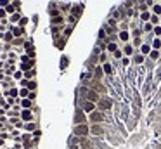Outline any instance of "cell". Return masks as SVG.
Instances as JSON below:
<instances>
[{
    "instance_id": "7",
    "label": "cell",
    "mask_w": 161,
    "mask_h": 149,
    "mask_svg": "<svg viewBox=\"0 0 161 149\" xmlns=\"http://www.w3.org/2000/svg\"><path fill=\"white\" fill-rule=\"evenodd\" d=\"M121 50H123V56L125 57H133V52H135L133 50V45H130V43H125Z\"/></svg>"
},
{
    "instance_id": "22",
    "label": "cell",
    "mask_w": 161,
    "mask_h": 149,
    "mask_svg": "<svg viewBox=\"0 0 161 149\" xmlns=\"http://www.w3.org/2000/svg\"><path fill=\"white\" fill-rule=\"evenodd\" d=\"M113 56H114V59H116V61L120 62V61L123 59V50H121V49H118V50H116V52H114Z\"/></svg>"
},
{
    "instance_id": "9",
    "label": "cell",
    "mask_w": 161,
    "mask_h": 149,
    "mask_svg": "<svg viewBox=\"0 0 161 149\" xmlns=\"http://www.w3.org/2000/svg\"><path fill=\"white\" fill-rule=\"evenodd\" d=\"M19 114H21V120H23V121H31V120H33V114H31L30 109H23Z\"/></svg>"
},
{
    "instance_id": "18",
    "label": "cell",
    "mask_w": 161,
    "mask_h": 149,
    "mask_svg": "<svg viewBox=\"0 0 161 149\" xmlns=\"http://www.w3.org/2000/svg\"><path fill=\"white\" fill-rule=\"evenodd\" d=\"M152 30H154V26H152L151 23H144V26H142L144 33H152Z\"/></svg>"
},
{
    "instance_id": "3",
    "label": "cell",
    "mask_w": 161,
    "mask_h": 149,
    "mask_svg": "<svg viewBox=\"0 0 161 149\" xmlns=\"http://www.w3.org/2000/svg\"><path fill=\"white\" fill-rule=\"evenodd\" d=\"M97 106H99V108H101L102 111H106V109H111V108H113V101H111L109 97H106V95H102V97L99 99Z\"/></svg>"
},
{
    "instance_id": "14",
    "label": "cell",
    "mask_w": 161,
    "mask_h": 149,
    "mask_svg": "<svg viewBox=\"0 0 161 149\" xmlns=\"http://www.w3.org/2000/svg\"><path fill=\"white\" fill-rule=\"evenodd\" d=\"M161 59V50H151V54H149V61H160Z\"/></svg>"
},
{
    "instance_id": "29",
    "label": "cell",
    "mask_w": 161,
    "mask_h": 149,
    "mask_svg": "<svg viewBox=\"0 0 161 149\" xmlns=\"http://www.w3.org/2000/svg\"><path fill=\"white\" fill-rule=\"evenodd\" d=\"M9 95H11V97H16V95H18V90H16V89H9Z\"/></svg>"
},
{
    "instance_id": "1",
    "label": "cell",
    "mask_w": 161,
    "mask_h": 149,
    "mask_svg": "<svg viewBox=\"0 0 161 149\" xmlns=\"http://www.w3.org/2000/svg\"><path fill=\"white\" fill-rule=\"evenodd\" d=\"M89 120H90V123H92V125L104 123V121H106V114H104V111H97V109H95L94 113H90Z\"/></svg>"
},
{
    "instance_id": "13",
    "label": "cell",
    "mask_w": 161,
    "mask_h": 149,
    "mask_svg": "<svg viewBox=\"0 0 161 149\" xmlns=\"http://www.w3.org/2000/svg\"><path fill=\"white\" fill-rule=\"evenodd\" d=\"M118 38H120L123 43H128V40H130V33L125 31V30H123V31H118Z\"/></svg>"
},
{
    "instance_id": "32",
    "label": "cell",
    "mask_w": 161,
    "mask_h": 149,
    "mask_svg": "<svg viewBox=\"0 0 161 149\" xmlns=\"http://www.w3.org/2000/svg\"><path fill=\"white\" fill-rule=\"evenodd\" d=\"M7 4H9V0H0V5L2 7H7Z\"/></svg>"
},
{
    "instance_id": "33",
    "label": "cell",
    "mask_w": 161,
    "mask_h": 149,
    "mask_svg": "<svg viewBox=\"0 0 161 149\" xmlns=\"http://www.w3.org/2000/svg\"><path fill=\"white\" fill-rule=\"evenodd\" d=\"M160 21H161V16H160Z\"/></svg>"
},
{
    "instance_id": "23",
    "label": "cell",
    "mask_w": 161,
    "mask_h": 149,
    "mask_svg": "<svg viewBox=\"0 0 161 149\" xmlns=\"http://www.w3.org/2000/svg\"><path fill=\"white\" fill-rule=\"evenodd\" d=\"M152 33H154V38H161V24H158V26H154Z\"/></svg>"
},
{
    "instance_id": "16",
    "label": "cell",
    "mask_w": 161,
    "mask_h": 149,
    "mask_svg": "<svg viewBox=\"0 0 161 149\" xmlns=\"http://www.w3.org/2000/svg\"><path fill=\"white\" fill-rule=\"evenodd\" d=\"M151 47H152V50H161V38H152Z\"/></svg>"
},
{
    "instance_id": "20",
    "label": "cell",
    "mask_w": 161,
    "mask_h": 149,
    "mask_svg": "<svg viewBox=\"0 0 161 149\" xmlns=\"http://www.w3.org/2000/svg\"><path fill=\"white\" fill-rule=\"evenodd\" d=\"M99 62H101V64L107 62V52H106V50H102V52L99 54Z\"/></svg>"
},
{
    "instance_id": "17",
    "label": "cell",
    "mask_w": 161,
    "mask_h": 149,
    "mask_svg": "<svg viewBox=\"0 0 161 149\" xmlns=\"http://www.w3.org/2000/svg\"><path fill=\"white\" fill-rule=\"evenodd\" d=\"M120 64H121L123 68H128V66H132V57H125V56H123V59L120 61Z\"/></svg>"
},
{
    "instance_id": "12",
    "label": "cell",
    "mask_w": 161,
    "mask_h": 149,
    "mask_svg": "<svg viewBox=\"0 0 161 149\" xmlns=\"http://www.w3.org/2000/svg\"><path fill=\"white\" fill-rule=\"evenodd\" d=\"M102 71H104L106 76H111V74H113V66H111V62H109V61L102 64Z\"/></svg>"
},
{
    "instance_id": "30",
    "label": "cell",
    "mask_w": 161,
    "mask_h": 149,
    "mask_svg": "<svg viewBox=\"0 0 161 149\" xmlns=\"http://www.w3.org/2000/svg\"><path fill=\"white\" fill-rule=\"evenodd\" d=\"M14 78H16V80H21V78H23V71H16V73H14Z\"/></svg>"
},
{
    "instance_id": "31",
    "label": "cell",
    "mask_w": 161,
    "mask_h": 149,
    "mask_svg": "<svg viewBox=\"0 0 161 149\" xmlns=\"http://www.w3.org/2000/svg\"><path fill=\"white\" fill-rule=\"evenodd\" d=\"M68 66V57H62V62H61V68H66Z\"/></svg>"
},
{
    "instance_id": "24",
    "label": "cell",
    "mask_w": 161,
    "mask_h": 149,
    "mask_svg": "<svg viewBox=\"0 0 161 149\" xmlns=\"http://www.w3.org/2000/svg\"><path fill=\"white\" fill-rule=\"evenodd\" d=\"M149 23H151L152 26H158V24L161 23V21H160V16H154V14H152V16H151V21H149Z\"/></svg>"
},
{
    "instance_id": "27",
    "label": "cell",
    "mask_w": 161,
    "mask_h": 149,
    "mask_svg": "<svg viewBox=\"0 0 161 149\" xmlns=\"http://www.w3.org/2000/svg\"><path fill=\"white\" fill-rule=\"evenodd\" d=\"M23 28H14V37H19V35H23Z\"/></svg>"
},
{
    "instance_id": "15",
    "label": "cell",
    "mask_w": 161,
    "mask_h": 149,
    "mask_svg": "<svg viewBox=\"0 0 161 149\" xmlns=\"http://www.w3.org/2000/svg\"><path fill=\"white\" fill-rule=\"evenodd\" d=\"M151 16H152V12H149V11H144V12H140V21L142 23H149L151 21Z\"/></svg>"
},
{
    "instance_id": "6",
    "label": "cell",
    "mask_w": 161,
    "mask_h": 149,
    "mask_svg": "<svg viewBox=\"0 0 161 149\" xmlns=\"http://www.w3.org/2000/svg\"><path fill=\"white\" fill-rule=\"evenodd\" d=\"M104 127H102V123H97V125H90V133L92 135H102L104 133Z\"/></svg>"
},
{
    "instance_id": "10",
    "label": "cell",
    "mask_w": 161,
    "mask_h": 149,
    "mask_svg": "<svg viewBox=\"0 0 161 149\" xmlns=\"http://www.w3.org/2000/svg\"><path fill=\"white\" fill-rule=\"evenodd\" d=\"M118 49H120L118 42H111V43H107V45H106V52H109V54H114Z\"/></svg>"
},
{
    "instance_id": "11",
    "label": "cell",
    "mask_w": 161,
    "mask_h": 149,
    "mask_svg": "<svg viewBox=\"0 0 161 149\" xmlns=\"http://www.w3.org/2000/svg\"><path fill=\"white\" fill-rule=\"evenodd\" d=\"M74 121H76V125H82V123H85V116H83V109H78V111H76V116H74Z\"/></svg>"
},
{
    "instance_id": "25",
    "label": "cell",
    "mask_w": 161,
    "mask_h": 149,
    "mask_svg": "<svg viewBox=\"0 0 161 149\" xmlns=\"http://www.w3.org/2000/svg\"><path fill=\"white\" fill-rule=\"evenodd\" d=\"M35 74H36V71H35V70H28V71L24 73V76H26V78H33Z\"/></svg>"
},
{
    "instance_id": "5",
    "label": "cell",
    "mask_w": 161,
    "mask_h": 149,
    "mask_svg": "<svg viewBox=\"0 0 161 149\" xmlns=\"http://www.w3.org/2000/svg\"><path fill=\"white\" fill-rule=\"evenodd\" d=\"M95 108H97L95 102H92V101H83V106H82L83 113H94L95 111Z\"/></svg>"
},
{
    "instance_id": "19",
    "label": "cell",
    "mask_w": 161,
    "mask_h": 149,
    "mask_svg": "<svg viewBox=\"0 0 161 149\" xmlns=\"http://www.w3.org/2000/svg\"><path fill=\"white\" fill-rule=\"evenodd\" d=\"M152 14L154 16H161V4H154L152 5Z\"/></svg>"
},
{
    "instance_id": "28",
    "label": "cell",
    "mask_w": 161,
    "mask_h": 149,
    "mask_svg": "<svg viewBox=\"0 0 161 149\" xmlns=\"http://www.w3.org/2000/svg\"><path fill=\"white\" fill-rule=\"evenodd\" d=\"M35 89H36L35 82H28V90H35Z\"/></svg>"
},
{
    "instance_id": "26",
    "label": "cell",
    "mask_w": 161,
    "mask_h": 149,
    "mask_svg": "<svg viewBox=\"0 0 161 149\" xmlns=\"http://www.w3.org/2000/svg\"><path fill=\"white\" fill-rule=\"evenodd\" d=\"M35 128H36V125H35V123H28L24 130H28V132H33V130H35Z\"/></svg>"
},
{
    "instance_id": "21",
    "label": "cell",
    "mask_w": 161,
    "mask_h": 149,
    "mask_svg": "<svg viewBox=\"0 0 161 149\" xmlns=\"http://www.w3.org/2000/svg\"><path fill=\"white\" fill-rule=\"evenodd\" d=\"M21 106H23L24 109H30V108H31V101L26 97V99H23V101H21Z\"/></svg>"
},
{
    "instance_id": "2",
    "label": "cell",
    "mask_w": 161,
    "mask_h": 149,
    "mask_svg": "<svg viewBox=\"0 0 161 149\" xmlns=\"http://www.w3.org/2000/svg\"><path fill=\"white\" fill-rule=\"evenodd\" d=\"M90 133V127H87L85 123H82V125H74V135L76 137H87Z\"/></svg>"
},
{
    "instance_id": "8",
    "label": "cell",
    "mask_w": 161,
    "mask_h": 149,
    "mask_svg": "<svg viewBox=\"0 0 161 149\" xmlns=\"http://www.w3.org/2000/svg\"><path fill=\"white\" fill-rule=\"evenodd\" d=\"M151 50H152V47H151V43H142L140 45V54L142 56H145V57H149V54H151Z\"/></svg>"
},
{
    "instance_id": "4",
    "label": "cell",
    "mask_w": 161,
    "mask_h": 149,
    "mask_svg": "<svg viewBox=\"0 0 161 149\" xmlns=\"http://www.w3.org/2000/svg\"><path fill=\"white\" fill-rule=\"evenodd\" d=\"M145 64V56H142L140 52L139 54H133L132 57V66H144Z\"/></svg>"
}]
</instances>
